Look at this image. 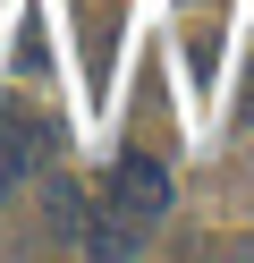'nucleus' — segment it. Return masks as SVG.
Returning a JSON list of instances; mask_svg holds the SVG:
<instances>
[{
  "instance_id": "f257e3e1",
  "label": "nucleus",
  "mask_w": 254,
  "mask_h": 263,
  "mask_svg": "<svg viewBox=\"0 0 254 263\" xmlns=\"http://www.w3.org/2000/svg\"><path fill=\"white\" fill-rule=\"evenodd\" d=\"M102 195H110L119 221H161V212H169V170H161V153H119Z\"/></svg>"
},
{
  "instance_id": "f03ea898",
  "label": "nucleus",
  "mask_w": 254,
  "mask_h": 263,
  "mask_svg": "<svg viewBox=\"0 0 254 263\" xmlns=\"http://www.w3.org/2000/svg\"><path fill=\"white\" fill-rule=\"evenodd\" d=\"M43 144H51V127H43V119H26V110H9V119H0V178L43 170Z\"/></svg>"
}]
</instances>
